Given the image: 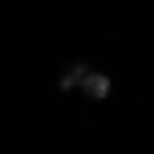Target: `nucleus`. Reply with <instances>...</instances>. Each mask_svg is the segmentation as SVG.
<instances>
[{
    "label": "nucleus",
    "instance_id": "obj_2",
    "mask_svg": "<svg viewBox=\"0 0 154 154\" xmlns=\"http://www.w3.org/2000/svg\"><path fill=\"white\" fill-rule=\"evenodd\" d=\"M85 73H89V69H85L81 61H77V65H69V69L61 73V89H73V85H81V77H85Z\"/></svg>",
    "mask_w": 154,
    "mask_h": 154
},
{
    "label": "nucleus",
    "instance_id": "obj_1",
    "mask_svg": "<svg viewBox=\"0 0 154 154\" xmlns=\"http://www.w3.org/2000/svg\"><path fill=\"white\" fill-rule=\"evenodd\" d=\"M81 89L89 93L93 101H101V97H109V77H106V73H97V69H89V73L81 77Z\"/></svg>",
    "mask_w": 154,
    "mask_h": 154
}]
</instances>
